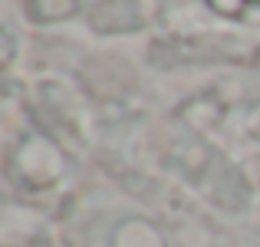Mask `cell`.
<instances>
[{"mask_svg":"<svg viewBox=\"0 0 260 247\" xmlns=\"http://www.w3.org/2000/svg\"><path fill=\"white\" fill-rule=\"evenodd\" d=\"M161 162H165L168 171H175L188 188H194L204 201H211L221 211H241L250 208V198H254V188H250L247 175L237 168L214 142H208L194 126L188 122H178L175 132L165 135L161 142Z\"/></svg>","mask_w":260,"mask_h":247,"instance_id":"cell-1","label":"cell"},{"mask_svg":"<svg viewBox=\"0 0 260 247\" xmlns=\"http://www.w3.org/2000/svg\"><path fill=\"white\" fill-rule=\"evenodd\" d=\"M70 175V155L53 135L23 132L7 148V181L23 195H46Z\"/></svg>","mask_w":260,"mask_h":247,"instance_id":"cell-2","label":"cell"},{"mask_svg":"<svg viewBox=\"0 0 260 247\" xmlns=\"http://www.w3.org/2000/svg\"><path fill=\"white\" fill-rule=\"evenodd\" d=\"M155 56H161V63H257L260 46H247L244 40L231 37H172L161 40L155 46Z\"/></svg>","mask_w":260,"mask_h":247,"instance_id":"cell-3","label":"cell"},{"mask_svg":"<svg viewBox=\"0 0 260 247\" xmlns=\"http://www.w3.org/2000/svg\"><path fill=\"white\" fill-rule=\"evenodd\" d=\"M165 0H102L86 17L89 30L99 37H132L161 20Z\"/></svg>","mask_w":260,"mask_h":247,"instance_id":"cell-4","label":"cell"},{"mask_svg":"<svg viewBox=\"0 0 260 247\" xmlns=\"http://www.w3.org/2000/svg\"><path fill=\"white\" fill-rule=\"evenodd\" d=\"M102 247H172L165 231L145 214H125L115 218L106 231Z\"/></svg>","mask_w":260,"mask_h":247,"instance_id":"cell-5","label":"cell"},{"mask_svg":"<svg viewBox=\"0 0 260 247\" xmlns=\"http://www.w3.org/2000/svg\"><path fill=\"white\" fill-rule=\"evenodd\" d=\"M102 0H23V17L33 26H56L76 17H89Z\"/></svg>","mask_w":260,"mask_h":247,"instance_id":"cell-6","label":"cell"},{"mask_svg":"<svg viewBox=\"0 0 260 247\" xmlns=\"http://www.w3.org/2000/svg\"><path fill=\"white\" fill-rule=\"evenodd\" d=\"M201 4L228 23L260 30V0H201Z\"/></svg>","mask_w":260,"mask_h":247,"instance_id":"cell-7","label":"cell"},{"mask_svg":"<svg viewBox=\"0 0 260 247\" xmlns=\"http://www.w3.org/2000/svg\"><path fill=\"white\" fill-rule=\"evenodd\" d=\"M244 126H247V132L260 142V102H254V106L247 109V115H244Z\"/></svg>","mask_w":260,"mask_h":247,"instance_id":"cell-8","label":"cell"},{"mask_svg":"<svg viewBox=\"0 0 260 247\" xmlns=\"http://www.w3.org/2000/svg\"><path fill=\"white\" fill-rule=\"evenodd\" d=\"M257 66H260V56H257Z\"/></svg>","mask_w":260,"mask_h":247,"instance_id":"cell-9","label":"cell"}]
</instances>
